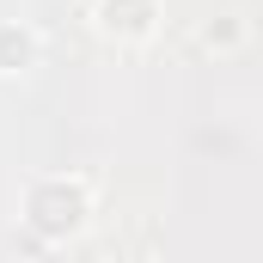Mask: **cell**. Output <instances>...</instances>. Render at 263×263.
<instances>
[{
	"instance_id": "6da1fadb",
	"label": "cell",
	"mask_w": 263,
	"mask_h": 263,
	"mask_svg": "<svg viewBox=\"0 0 263 263\" xmlns=\"http://www.w3.org/2000/svg\"><path fill=\"white\" fill-rule=\"evenodd\" d=\"M86 220H92V184L80 172H49V178H31L25 184V227L43 245L80 239Z\"/></svg>"
},
{
	"instance_id": "7a4b0ae2",
	"label": "cell",
	"mask_w": 263,
	"mask_h": 263,
	"mask_svg": "<svg viewBox=\"0 0 263 263\" xmlns=\"http://www.w3.org/2000/svg\"><path fill=\"white\" fill-rule=\"evenodd\" d=\"M92 25L110 43H147L159 31V0H92Z\"/></svg>"
},
{
	"instance_id": "3957f363",
	"label": "cell",
	"mask_w": 263,
	"mask_h": 263,
	"mask_svg": "<svg viewBox=\"0 0 263 263\" xmlns=\"http://www.w3.org/2000/svg\"><path fill=\"white\" fill-rule=\"evenodd\" d=\"M37 67V31L18 25V18H0V73H31Z\"/></svg>"
},
{
	"instance_id": "277c9868",
	"label": "cell",
	"mask_w": 263,
	"mask_h": 263,
	"mask_svg": "<svg viewBox=\"0 0 263 263\" xmlns=\"http://www.w3.org/2000/svg\"><path fill=\"white\" fill-rule=\"evenodd\" d=\"M245 43V18L239 12H220L214 25H202V49H239Z\"/></svg>"
}]
</instances>
